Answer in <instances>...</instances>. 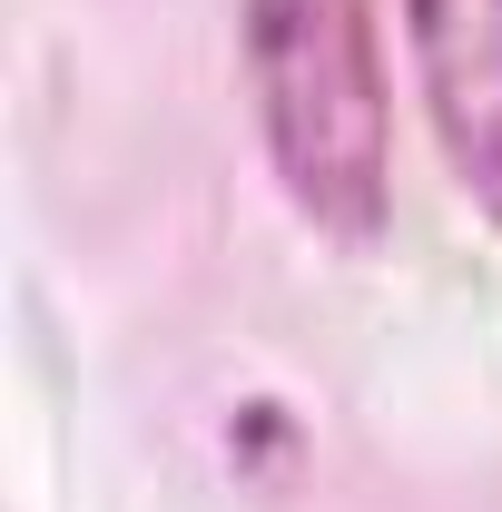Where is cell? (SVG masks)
Returning <instances> with one entry per match:
<instances>
[{
	"mask_svg": "<svg viewBox=\"0 0 502 512\" xmlns=\"http://www.w3.org/2000/svg\"><path fill=\"white\" fill-rule=\"evenodd\" d=\"M443 168L502 227V0H404Z\"/></svg>",
	"mask_w": 502,
	"mask_h": 512,
	"instance_id": "obj_2",
	"label": "cell"
},
{
	"mask_svg": "<svg viewBox=\"0 0 502 512\" xmlns=\"http://www.w3.org/2000/svg\"><path fill=\"white\" fill-rule=\"evenodd\" d=\"M247 79L266 158L325 237H384L394 197V109H384L375 0H247Z\"/></svg>",
	"mask_w": 502,
	"mask_h": 512,
	"instance_id": "obj_1",
	"label": "cell"
}]
</instances>
